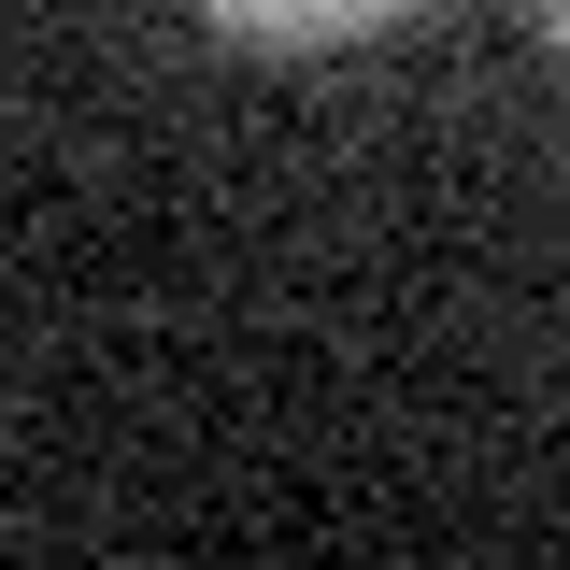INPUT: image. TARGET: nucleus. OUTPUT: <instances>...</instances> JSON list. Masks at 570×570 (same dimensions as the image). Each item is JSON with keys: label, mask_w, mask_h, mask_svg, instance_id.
Here are the masks:
<instances>
[{"label": "nucleus", "mask_w": 570, "mask_h": 570, "mask_svg": "<svg viewBox=\"0 0 570 570\" xmlns=\"http://www.w3.org/2000/svg\"><path fill=\"white\" fill-rule=\"evenodd\" d=\"M228 43H356V29H385L400 0H200Z\"/></svg>", "instance_id": "f257e3e1"}, {"label": "nucleus", "mask_w": 570, "mask_h": 570, "mask_svg": "<svg viewBox=\"0 0 570 570\" xmlns=\"http://www.w3.org/2000/svg\"><path fill=\"white\" fill-rule=\"evenodd\" d=\"M528 14H542V43H557V58H570V0H528Z\"/></svg>", "instance_id": "f03ea898"}]
</instances>
